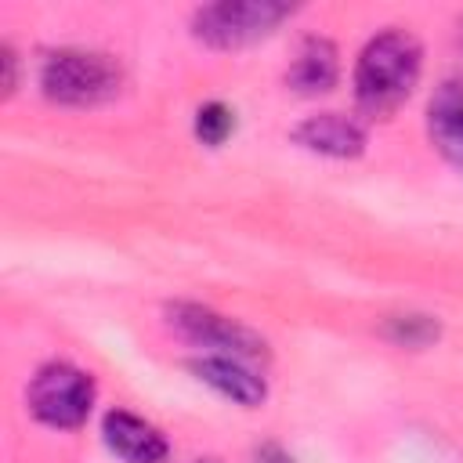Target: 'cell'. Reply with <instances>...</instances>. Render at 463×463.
<instances>
[{
  "mask_svg": "<svg viewBox=\"0 0 463 463\" xmlns=\"http://www.w3.org/2000/svg\"><path fill=\"white\" fill-rule=\"evenodd\" d=\"M427 130L434 148L463 174V83L445 80L427 105Z\"/></svg>",
  "mask_w": 463,
  "mask_h": 463,
  "instance_id": "obj_9",
  "label": "cell"
},
{
  "mask_svg": "<svg viewBox=\"0 0 463 463\" xmlns=\"http://www.w3.org/2000/svg\"><path fill=\"white\" fill-rule=\"evenodd\" d=\"M293 141L329 159H354L365 152V127L344 112H318L293 127Z\"/></svg>",
  "mask_w": 463,
  "mask_h": 463,
  "instance_id": "obj_6",
  "label": "cell"
},
{
  "mask_svg": "<svg viewBox=\"0 0 463 463\" xmlns=\"http://www.w3.org/2000/svg\"><path fill=\"white\" fill-rule=\"evenodd\" d=\"M423 69V51L412 33L387 29L376 33L354 65V105L365 119H387L416 87Z\"/></svg>",
  "mask_w": 463,
  "mask_h": 463,
  "instance_id": "obj_1",
  "label": "cell"
},
{
  "mask_svg": "<svg viewBox=\"0 0 463 463\" xmlns=\"http://www.w3.org/2000/svg\"><path fill=\"white\" fill-rule=\"evenodd\" d=\"M387 336L405 347H423V344L438 340V322L427 315H398L387 322Z\"/></svg>",
  "mask_w": 463,
  "mask_h": 463,
  "instance_id": "obj_12",
  "label": "cell"
},
{
  "mask_svg": "<svg viewBox=\"0 0 463 463\" xmlns=\"http://www.w3.org/2000/svg\"><path fill=\"white\" fill-rule=\"evenodd\" d=\"M25 402L40 423L58 427V430H72L94 409V380H90V373H83L69 362H47L29 380Z\"/></svg>",
  "mask_w": 463,
  "mask_h": 463,
  "instance_id": "obj_4",
  "label": "cell"
},
{
  "mask_svg": "<svg viewBox=\"0 0 463 463\" xmlns=\"http://www.w3.org/2000/svg\"><path fill=\"white\" fill-rule=\"evenodd\" d=\"M123 87V69L112 54L83 51V47H61L51 51L40 65V90L47 101L58 105H101L116 98Z\"/></svg>",
  "mask_w": 463,
  "mask_h": 463,
  "instance_id": "obj_2",
  "label": "cell"
},
{
  "mask_svg": "<svg viewBox=\"0 0 463 463\" xmlns=\"http://www.w3.org/2000/svg\"><path fill=\"white\" fill-rule=\"evenodd\" d=\"M289 14L293 7L279 0H221V4L195 7L192 33L206 47L232 51V47H246L271 36Z\"/></svg>",
  "mask_w": 463,
  "mask_h": 463,
  "instance_id": "obj_3",
  "label": "cell"
},
{
  "mask_svg": "<svg viewBox=\"0 0 463 463\" xmlns=\"http://www.w3.org/2000/svg\"><path fill=\"white\" fill-rule=\"evenodd\" d=\"M336 80H340V54H336L333 40L304 36L286 69V83L297 94H326L336 87Z\"/></svg>",
  "mask_w": 463,
  "mask_h": 463,
  "instance_id": "obj_10",
  "label": "cell"
},
{
  "mask_svg": "<svg viewBox=\"0 0 463 463\" xmlns=\"http://www.w3.org/2000/svg\"><path fill=\"white\" fill-rule=\"evenodd\" d=\"M235 134V112L221 101H206L199 112H195V137L210 148L224 145L228 137Z\"/></svg>",
  "mask_w": 463,
  "mask_h": 463,
  "instance_id": "obj_11",
  "label": "cell"
},
{
  "mask_svg": "<svg viewBox=\"0 0 463 463\" xmlns=\"http://www.w3.org/2000/svg\"><path fill=\"white\" fill-rule=\"evenodd\" d=\"M195 463H217V459H195Z\"/></svg>",
  "mask_w": 463,
  "mask_h": 463,
  "instance_id": "obj_15",
  "label": "cell"
},
{
  "mask_svg": "<svg viewBox=\"0 0 463 463\" xmlns=\"http://www.w3.org/2000/svg\"><path fill=\"white\" fill-rule=\"evenodd\" d=\"M0 65H4V98H11L18 90V54L11 43L0 47Z\"/></svg>",
  "mask_w": 463,
  "mask_h": 463,
  "instance_id": "obj_13",
  "label": "cell"
},
{
  "mask_svg": "<svg viewBox=\"0 0 463 463\" xmlns=\"http://www.w3.org/2000/svg\"><path fill=\"white\" fill-rule=\"evenodd\" d=\"M257 463H293L279 445H260L257 449Z\"/></svg>",
  "mask_w": 463,
  "mask_h": 463,
  "instance_id": "obj_14",
  "label": "cell"
},
{
  "mask_svg": "<svg viewBox=\"0 0 463 463\" xmlns=\"http://www.w3.org/2000/svg\"><path fill=\"white\" fill-rule=\"evenodd\" d=\"M166 318L188 344L210 347L213 354H228L239 362H264L268 358V344L253 329H246L242 322H235L228 315H217L213 307L177 300L166 307Z\"/></svg>",
  "mask_w": 463,
  "mask_h": 463,
  "instance_id": "obj_5",
  "label": "cell"
},
{
  "mask_svg": "<svg viewBox=\"0 0 463 463\" xmlns=\"http://www.w3.org/2000/svg\"><path fill=\"white\" fill-rule=\"evenodd\" d=\"M101 438L123 463H163L166 459V438L148 420H141L127 409H109L105 412Z\"/></svg>",
  "mask_w": 463,
  "mask_h": 463,
  "instance_id": "obj_7",
  "label": "cell"
},
{
  "mask_svg": "<svg viewBox=\"0 0 463 463\" xmlns=\"http://www.w3.org/2000/svg\"><path fill=\"white\" fill-rule=\"evenodd\" d=\"M192 373L203 383H210L221 398L235 402L242 409H257L268 398V387L250 369V362H239V358H228V354H203V358L192 362Z\"/></svg>",
  "mask_w": 463,
  "mask_h": 463,
  "instance_id": "obj_8",
  "label": "cell"
}]
</instances>
